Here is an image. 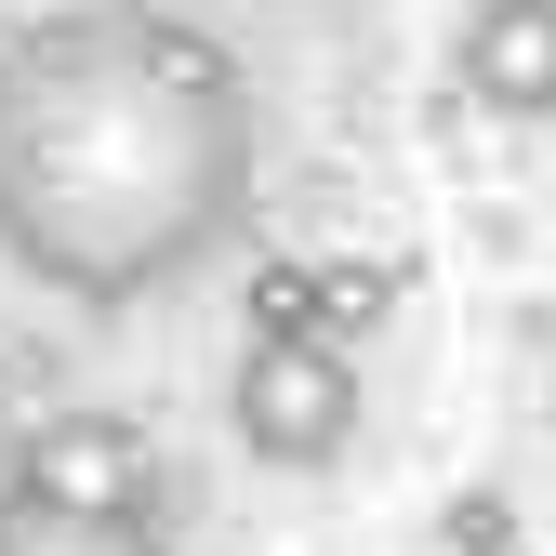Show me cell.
I'll use <instances>...</instances> for the list:
<instances>
[{
	"label": "cell",
	"instance_id": "cell-1",
	"mask_svg": "<svg viewBox=\"0 0 556 556\" xmlns=\"http://www.w3.org/2000/svg\"><path fill=\"white\" fill-rule=\"evenodd\" d=\"M265 199L252 66L160 0H66L0 40V265L132 318L199 292Z\"/></svg>",
	"mask_w": 556,
	"mask_h": 556
},
{
	"label": "cell",
	"instance_id": "cell-2",
	"mask_svg": "<svg viewBox=\"0 0 556 556\" xmlns=\"http://www.w3.org/2000/svg\"><path fill=\"white\" fill-rule=\"evenodd\" d=\"M226 425H239L252 464L318 477V464L358 451V358L318 344V331H252L239 344V384H226Z\"/></svg>",
	"mask_w": 556,
	"mask_h": 556
},
{
	"label": "cell",
	"instance_id": "cell-3",
	"mask_svg": "<svg viewBox=\"0 0 556 556\" xmlns=\"http://www.w3.org/2000/svg\"><path fill=\"white\" fill-rule=\"evenodd\" d=\"M0 491H40L80 517H160V438H147V410H106V397L40 410V425H14Z\"/></svg>",
	"mask_w": 556,
	"mask_h": 556
},
{
	"label": "cell",
	"instance_id": "cell-4",
	"mask_svg": "<svg viewBox=\"0 0 556 556\" xmlns=\"http://www.w3.org/2000/svg\"><path fill=\"white\" fill-rule=\"evenodd\" d=\"M451 80H464V106L543 132V119H556V0H464Z\"/></svg>",
	"mask_w": 556,
	"mask_h": 556
},
{
	"label": "cell",
	"instance_id": "cell-5",
	"mask_svg": "<svg viewBox=\"0 0 556 556\" xmlns=\"http://www.w3.org/2000/svg\"><path fill=\"white\" fill-rule=\"evenodd\" d=\"M0 556H173L160 517H80L40 491H0Z\"/></svg>",
	"mask_w": 556,
	"mask_h": 556
},
{
	"label": "cell",
	"instance_id": "cell-6",
	"mask_svg": "<svg viewBox=\"0 0 556 556\" xmlns=\"http://www.w3.org/2000/svg\"><path fill=\"white\" fill-rule=\"evenodd\" d=\"M397 305V265H318V344H358Z\"/></svg>",
	"mask_w": 556,
	"mask_h": 556
},
{
	"label": "cell",
	"instance_id": "cell-7",
	"mask_svg": "<svg viewBox=\"0 0 556 556\" xmlns=\"http://www.w3.org/2000/svg\"><path fill=\"white\" fill-rule=\"evenodd\" d=\"M252 331H318V265H265L252 278Z\"/></svg>",
	"mask_w": 556,
	"mask_h": 556
},
{
	"label": "cell",
	"instance_id": "cell-8",
	"mask_svg": "<svg viewBox=\"0 0 556 556\" xmlns=\"http://www.w3.org/2000/svg\"><path fill=\"white\" fill-rule=\"evenodd\" d=\"M451 556H517V504L504 491H464L451 504Z\"/></svg>",
	"mask_w": 556,
	"mask_h": 556
},
{
	"label": "cell",
	"instance_id": "cell-9",
	"mask_svg": "<svg viewBox=\"0 0 556 556\" xmlns=\"http://www.w3.org/2000/svg\"><path fill=\"white\" fill-rule=\"evenodd\" d=\"M0 451H14V358H0Z\"/></svg>",
	"mask_w": 556,
	"mask_h": 556
}]
</instances>
